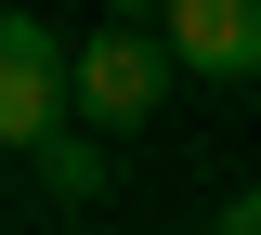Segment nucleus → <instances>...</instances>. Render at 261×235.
Instances as JSON below:
<instances>
[{"mask_svg":"<svg viewBox=\"0 0 261 235\" xmlns=\"http://www.w3.org/2000/svg\"><path fill=\"white\" fill-rule=\"evenodd\" d=\"M170 79H183L170 27H118V13H105V27L79 39V131H105V144H118V131H144Z\"/></svg>","mask_w":261,"mask_h":235,"instance_id":"nucleus-1","label":"nucleus"},{"mask_svg":"<svg viewBox=\"0 0 261 235\" xmlns=\"http://www.w3.org/2000/svg\"><path fill=\"white\" fill-rule=\"evenodd\" d=\"M65 105H79V39H53L39 13H0V144L39 157L65 131Z\"/></svg>","mask_w":261,"mask_h":235,"instance_id":"nucleus-2","label":"nucleus"},{"mask_svg":"<svg viewBox=\"0 0 261 235\" xmlns=\"http://www.w3.org/2000/svg\"><path fill=\"white\" fill-rule=\"evenodd\" d=\"M183 79H261V0H170Z\"/></svg>","mask_w":261,"mask_h":235,"instance_id":"nucleus-3","label":"nucleus"},{"mask_svg":"<svg viewBox=\"0 0 261 235\" xmlns=\"http://www.w3.org/2000/svg\"><path fill=\"white\" fill-rule=\"evenodd\" d=\"M27 170H39V196H53V209H92V196H105V131H53Z\"/></svg>","mask_w":261,"mask_h":235,"instance_id":"nucleus-4","label":"nucleus"},{"mask_svg":"<svg viewBox=\"0 0 261 235\" xmlns=\"http://www.w3.org/2000/svg\"><path fill=\"white\" fill-rule=\"evenodd\" d=\"M209 235H261V183H248V196H222V209H209Z\"/></svg>","mask_w":261,"mask_h":235,"instance_id":"nucleus-5","label":"nucleus"},{"mask_svg":"<svg viewBox=\"0 0 261 235\" xmlns=\"http://www.w3.org/2000/svg\"><path fill=\"white\" fill-rule=\"evenodd\" d=\"M118 27H170V0H118Z\"/></svg>","mask_w":261,"mask_h":235,"instance_id":"nucleus-6","label":"nucleus"}]
</instances>
